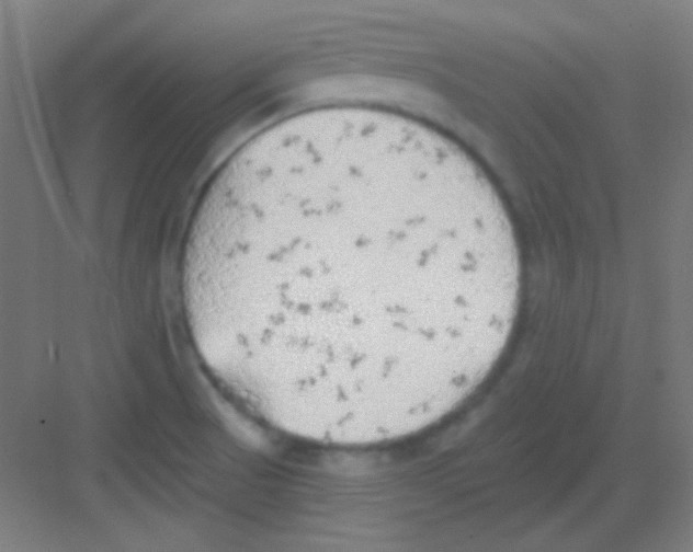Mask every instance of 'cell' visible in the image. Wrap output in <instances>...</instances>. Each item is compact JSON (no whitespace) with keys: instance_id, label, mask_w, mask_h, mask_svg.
I'll return each instance as SVG.
<instances>
[{"instance_id":"obj_1","label":"cell","mask_w":693,"mask_h":552,"mask_svg":"<svg viewBox=\"0 0 693 552\" xmlns=\"http://www.w3.org/2000/svg\"><path fill=\"white\" fill-rule=\"evenodd\" d=\"M184 288L209 365L274 418L362 429L473 383L514 288L503 202L416 131L291 134L221 175Z\"/></svg>"}]
</instances>
